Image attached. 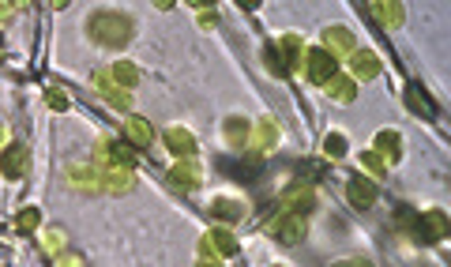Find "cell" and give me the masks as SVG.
I'll list each match as a JSON object with an SVG mask.
<instances>
[{
  "instance_id": "cell-31",
  "label": "cell",
  "mask_w": 451,
  "mask_h": 267,
  "mask_svg": "<svg viewBox=\"0 0 451 267\" xmlns=\"http://www.w3.org/2000/svg\"><path fill=\"white\" fill-rule=\"evenodd\" d=\"M57 267H83V256H57Z\"/></svg>"
},
{
  "instance_id": "cell-20",
  "label": "cell",
  "mask_w": 451,
  "mask_h": 267,
  "mask_svg": "<svg viewBox=\"0 0 451 267\" xmlns=\"http://www.w3.org/2000/svg\"><path fill=\"white\" fill-rule=\"evenodd\" d=\"M211 215L222 218V222H241V218L248 215V207L241 204V200H215V204H211Z\"/></svg>"
},
{
  "instance_id": "cell-12",
  "label": "cell",
  "mask_w": 451,
  "mask_h": 267,
  "mask_svg": "<svg viewBox=\"0 0 451 267\" xmlns=\"http://www.w3.org/2000/svg\"><path fill=\"white\" fill-rule=\"evenodd\" d=\"M301 64H305V76H309L312 83H320V87H324V83L335 76V60H331L324 49H309Z\"/></svg>"
},
{
  "instance_id": "cell-7",
  "label": "cell",
  "mask_w": 451,
  "mask_h": 267,
  "mask_svg": "<svg viewBox=\"0 0 451 267\" xmlns=\"http://www.w3.org/2000/svg\"><path fill=\"white\" fill-rule=\"evenodd\" d=\"M90 83H95V90H98V95H102L113 109H128V106H132V95L117 87V79L109 76V68H98L95 76H90Z\"/></svg>"
},
{
  "instance_id": "cell-6",
  "label": "cell",
  "mask_w": 451,
  "mask_h": 267,
  "mask_svg": "<svg viewBox=\"0 0 451 267\" xmlns=\"http://www.w3.org/2000/svg\"><path fill=\"white\" fill-rule=\"evenodd\" d=\"M324 53L331 60H338V57L350 60L357 53V38L346 31V26H327V31H324Z\"/></svg>"
},
{
  "instance_id": "cell-29",
  "label": "cell",
  "mask_w": 451,
  "mask_h": 267,
  "mask_svg": "<svg viewBox=\"0 0 451 267\" xmlns=\"http://www.w3.org/2000/svg\"><path fill=\"white\" fill-rule=\"evenodd\" d=\"M15 229H19V234H31V229H38V207H23L19 215H15Z\"/></svg>"
},
{
  "instance_id": "cell-32",
  "label": "cell",
  "mask_w": 451,
  "mask_h": 267,
  "mask_svg": "<svg viewBox=\"0 0 451 267\" xmlns=\"http://www.w3.org/2000/svg\"><path fill=\"white\" fill-rule=\"evenodd\" d=\"M49 106H53V109H68V98L57 95V90H49Z\"/></svg>"
},
{
  "instance_id": "cell-27",
  "label": "cell",
  "mask_w": 451,
  "mask_h": 267,
  "mask_svg": "<svg viewBox=\"0 0 451 267\" xmlns=\"http://www.w3.org/2000/svg\"><path fill=\"white\" fill-rule=\"evenodd\" d=\"M361 170L369 173V181H372V185H376V181L384 177V170H388V165H384V159H380V154L365 151V154H361Z\"/></svg>"
},
{
  "instance_id": "cell-14",
  "label": "cell",
  "mask_w": 451,
  "mask_h": 267,
  "mask_svg": "<svg viewBox=\"0 0 451 267\" xmlns=\"http://www.w3.org/2000/svg\"><path fill=\"white\" fill-rule=\"evenodd\" d=\"M346 200L354 204L357 211H365V207H372L376 204V185L372 181H361V177H354L346 185Z\"/></svg>"
},
{
  "instance_id": "cell-24",
  "label": "cell",
  "mask_w": 451,
  "mask_h": 267,
  "mask_svg": "<svg viewBox=\"0 0 451 267\" xmlns=\"http://www.w3.org/2000/svg\"><path fill=\"white\" fill-rule=\"evenodd\" d=\"M109 76L117 79V87H121V90H128V87H136V83H140V68H136V64H128V60H117L113 68H109Z\"/></svg>"
},
{
  "instance_id": "cell-16",
  "label": "cell",
  "mask_w": 451,
  "mask_h": 267,
  "mask_svg": "<svg viewBox=\"0 0 451 267\" xmlns=\"http://www.w3.org/2000/svg\"><path fill=\"white\" fill-rule=\"evenodd\" d=\"M372 147H376L372 154H380V159H384V165H388V162H399V132H391V128H384V132H376Z\"/></svg>"
},
{
  "instance_id": "cell-26",
  "label": "cell",
  "mask_w": 451,
  "mask_h": 267,
  "mask_svg": "<svg viewBox=\"0 0 451 267\" xmlns=\"http://www.w3.org/2000/svg\"><path fill=\"white\" fill-rule=\"evenodd\" d=\"M407 106L413 109V113H425V117L436 113V106L429 102V95H425L421 87H410V90H407Z\"/></svg>"
},
{
  "instance_id": "cell-22",
  "label": "cell",
  "mask_w": 451,
  "mask_h": 267,
  "mask_svg": "<svg viewBox=\"0 0 451 267\" xmlns=\"http://www.w3.org/2000/svg\"><path fill=\"white\" fill-rule=\"evenodd\" d=\"M64 245H68L64 226H45V229H42V252H45V256H53V260H57V256L64 252Z\"/></svg>"
},
{
  "instance_id": "cell-35",
  "label": "cell",
  "mask_w": 451,
  "mask_h": 267,
  "mask_svg": "<svg viewBox=\"0 0 451 267\" xmlns=\"http://www.w3.org/2000/svg\"><path fill=\"white\" fill-rule=\"evenodd\" d=\"M8 140V124H0V143H4Z\"/></svg>"
},
{
  "instance_id": "cell-11",
  "label": "cell",
  "mask_w": 451,
  "mask_h": 267,
  "mask_svg": "<svg viewBox=\"0 0 451 267\" xmlns=\"http://www.w3.org/2000/svg\"><path fill=\"white\" fill-rule=\"evenodd\" d=\"M279 143V124L271 121V117H260L252 128V136H248V143L245 147H252V154H267L271 147Z\"/></svg>"
},
{
  "instance_id": "cell-36",
  "label": "cell",
  "mask_w": 451,
  "mask_h": 267,
  "mask_svg": "<svg viewBox=\"0 0 451 267\" xmlns=\"http://www.w3.org/2000/svg\"><path fill=\"white\" fill-rule=\"evenodd\" d=\"M0 57H4V42H0Z\"/></svg>"
},
{
  "instance_id": "cell-28",
  "label": "cell",
  "mask_w": 451,
  "mask_h": 267,
  "mask_svg": "<svg viewBox=\"0 0 451 267\" xmlns=\"http://www.w3.org/2000/svg\"><path fill=\"white\" fill-rule=\"evenodd\" d=\"M324 154H327V159H343V154H346V136L343 132H327L324 136Z\"/></svg>"
},
{
  "instance_id": "cell-4",
  "label": "cell",
  "mask_w": 451,
  "mask_h": 267,
  "mask_svg": "<svg viewBox=\"0 0 451 267\" xmlns=\"http://www.w3.org/2000/svg\"><path fill=\"white\" fill-rule=\"evenodd\" d=\"M267 234H274L282 245H297L309 234V222H305V215H274L267 222Z\"/></svg>"
},
{
  "instance_id": "cell-9",
  "label": "cell",
  "mask_w": 451,
  "mask_h": 267,
  "mask_svg": "<svg viewBox=\"0 0 451 267\" xmlns=\"http://www.w3.org/2000/svg\"><path fill=\"white\" fill-rule=\"evenodd\" d=\"M26 170H31V147L12 143V147L0 151V173H4V177L19 181V177H26Z\"/></svg>"
},
{
  "instance_id": "cell-33",
  "label": "cell",
  "mask_w": 451,
  "mask_h": 267,
  "mask_svg": "<svg viewBox=\"0 0 451 267\" xmlns=\"http://www.w3.org/2000/svg\"><path fill=\"white\" fill-rule=\"evenodd\" d=\"M15 12H19V8H15V4H0V23H4V19H12Z\"/></svg>"
},
{
  "instance_id": "cell-34",
  "label": "cell",
  "mask_w": 451,
  "mask_h": 267,
  "mask_svg": "<svg viewBox=\"0 0 451 267\" xmlns=\"http://www.w3.org/2000/svg\"><path fill=\"white\" fill-rule=\"evenodd\" d=\"M196 267H222V260H199Z\"/></svg>"
},
{
  "instance_id": "cell-5",
  "label": "cell",
  "mask_w": 451,
  "mask_h": 267,
  "mask_svg": "<svg viewBox=\"0 0 451 267\" xmlns=\"http://www.w3.org/2000/svg\"><path fill=\"white\" fill-rule=\"evenodd\" d=\"M413 234H418L421 241H444V237H448V215L440 207L421 211L418 222H413Z\"/></svg>"
},
{
  "instance_id": "cell-15",
  "label": "cell",
  "mask_w": 451,
  "mask_h": 267,
  "mask_svg": "<svg viewBox=\"0 0 451 267\" xmlns=\"http://www.w3.org/2000/svg\"><path fill=\"white\" fill-rule=\"evenodd\" d=\"M170 177H173V185L196 188L199 181H204V170H199V162H196V159H181V162L170 170Z\"/></svg>"
},
{
  "instance_id": "cell-10",
  "label": "cell",
  "mask_w": 451,
  "mask_h": 267,
  "mask_svg": "<svg viewBox=\"0 0 451 267\" xmlns=\"http://www.w3.org/2000/svg\"><path fill=\"white\" fill-rule=\"evenodd\" d=\"M316 207V192L312 185H293L286 196L279 200V215H309Z\"/></svg>"
},
{
  "instance_id": "cell-21",
  "label": "cell",
  "mask_w": 451,
  "mask_h": 267,
  "mask_svg": "<svg viewBox=\"0 0 451 267\" xmlns=\"http://www.w3.org/2000/svg\"><path fill=\"white\" fill-rule=\"evenodd\" d=\"M324 90H327V98H335V102H354V98H357L354 79H346V76H331L324 83Z\"/></svg>"
},
{
  "instance_id": "cell-18",
  "label": "cell",
  "mask_w": 451,
  "mask_h": 267,
  "mask_svg": "<svg viewBox=\"0 0 451 267\" xmlns=\"http://www.w3.org/2000/svg\"><path fill=\"white\" fill-rule=\"evenodd\" d=\"M369 12L380 19V26H388V31L402 26V19H407V8L402 4H369Z\"/></svg>"
},
{
  "instance_id": "cell-1",
  "label": "cell",
  "mask_w": 451,
  "mask_h": 267,
  "mask_svg": "<svg viewBox=\"0 0 451 267\" xmlns=\"http://www.w3.org/2000/svg\"><path fill=\"white\" fill-rule=\"evenodd\" d=\"M87 34L106 49H121V45L132 38V19L121 12H95L87 19Z\"/></svg>"
},
{
  "instance_id": "cell-2",
  "label": "cell",
  "mask_w": 451,
  "mask_h": 267,
  "mask_svg": "<svg viewBox=\"0 0 451 267\" xmlns=\"http://www.w3.org/2000/svg\"><path fill=\"white\" fill-rule=\"evenodd\" d=\"M301 60H305V45H301L297 34H286V38H279V45H271V49H267V68H271L274 76L297 72Z\"/></svg>"
},
{
  "instance_id": "cell-13",
  "label": "cell",
  "mask_w": 451,
  "mask_h": 267,
  "mask_svg": "<svg viewBox=\"0 0 451 267\" xmlns=\"http://www.w3.org/2000/svg\"><path fill=\"white\" fill-rule=\"evenodd\" d=\"M162 140H165V147H170L177 159H192V154H196V136H192L188 128H177V124H173V128H165Z\"/></svg>"
},
{
  "instance_id": "cell-8",
  "label": "cell",
  "mask_w": 451,
  "mask_h": 267,
  "mask_svg": "<svg viewBox=\"0 0 451 267\" xmlns=\"http://www.w3.org/2000/svg\"><path fill=\"white\" fill-rule=\"evenodd\" d=\"M64 173H68V185L76 192H87V196H98V192H102V177H98V170L90 162H72Z\"/></svg>"
},
{
  "instance_id": "cell-3",
  "label": "cell",
  "mask_w": 451,
  "mask_h": 267,
  "mask_svg": "<svg viewBox=\"0 0 451 267\" xmlns=\"http://www.w3.org/2000/svg\"><path fill=\"white\" fill-rule=\"evenodd\" d=\"M95 170H98V177H102V192H109V196H121V192H128L132 181H136V170L124 165V162H102V165H95Z\"/></svg>"
},
{
  "instance_id": "cell-25",
  "label": "cell",
  "mask_w": 451,
  "mask_h": 267,
  "mask_svg": "<svg viewBox=\"0 0 451 267\" xmlns=\"http://www.w3.org/2000/svg\"><path fill=\"white\" fill-rule=\"evenodd\" d=\"M226 143L237 147V151L248 143V124L241 121V117H229V121H226Z\"/></svg>"
},
{
  "instance_id": "cell-19",
  "label": "cell",
  "mask_w": 451,
  "mask_h": 267,
  "mask_svg": "<svg viewBox=\"0 0 451 267\" xmlns=\"http://www.w3.org/2000/svg\"><path fill=\"white\" fill-rule=\"evenodd\" d=\"M350 72H354V79H376L380 76V60L372 53H354L350 57Z\"/></svg>"
},
{
  "instance_id": "cell-17",
  "label": "cell",
  "mask_w": 451,
  "mask_h": 267,
  "mask_svg": "<svg viewBox=\"0 0 451 267\" xmlns=\"http://www.w3.org/2000/svg\"><path fill=\"white\" fill-rule=\"evenodd\" d=\"M124 136H128L136 147H151L154 128H151V121H143V117H128V121H124Z\"/></svg>"
},
{
  "instance_id": "cell-30",
  "label": "cell",
  "mask_w": 451,
  "mask_h": 267,
  "mask_svg": "<svg viewBox=\"0 0 451 267\" xmlns=\"http://www.w3.org/2000/svg\"><path fill=\"white\" fill-rule=\"evenodd\" d=\"M331 267H372V260H369V256H350V260H338Z\"/></svg>"
},
{
  "instance_id": "cell-23",
  "label": "cell",
  "mask_w": 451,
  "mask_h": 267,
  "mask_svg": "<svg viewBox=\"0 0 451 267\" xmlns=\"http://www.w3.org/2000/svg\"><path fill=\"white\" fill-rule=\"evenodd\" d=\"M207 241H211V248H215L218 256H237L241 252V245H237V237L229 234V229H211Z\"/></svg>"
}]
</instances>
